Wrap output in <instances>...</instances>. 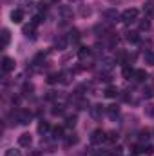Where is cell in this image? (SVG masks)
Masks as SVG:
<instances>
[{"instance_id":"4fadbf2b","label":"cell","mask_w":154,"mask_h":156,"mask_svg":"<svg viewBox=\"0 0 154 156\" xmlns=\"http://www.w3.org/2000/svg\"><path fill=\"white\" fill-rule=\"evenodd\" d=\"M0 37H2V49H5V47L9 45V42H11V33H9V29H5V27H4Z\"/></svg>"},{"instance_id":"7c38bea8","label":"cell","mask_w":154,"mask_h":156,"mask_svg":"<svg viewBox=\"0 0 154 156\" xmlns=\"http://www.w3.org/2000/svg\"><path fill=\"white\" fill-rule=\"evenodd\" d=\"M60 16H62V20H71L73 18V9L67 7V5H62L60 7Z\"/></svg>"},{"instance_id":"5bb4252c","label":"cell","mask_w":154,"mask_h":156,"mask_svg":"<svg viewBox=\"0 0 154 156\" xmlns=\"http://www.w3.org/2000/svg\"><path fill=\"white\" fill-rule=\"evenodd\" d=\"M67 42H69V38H65L64 35H60V37L56 38V42H54V47H56L58 51H62V49H65V45H67Z\"/></svg>"},{"instance_id":"603a6c76","label":"cell","mask_w":154,"mask_h":156,"mask_svg":"<svg viewBox=\"0 0 154 156\" xmlns=\"http://www.w3.org/2000/svg\"><path fill=\"white\" fill-rule=\"evenodd\" d=\"M76 144H78V136L75 134V133H73V134H69V136L65 138V145H67V147H71V145H76Z\"/></svg>"},{"instance_id":"277c9868","label":"cell","mask_w":154,"mask_h":156,"mask_svg":"<svg viewBox=\"0 0 154 156\" xmlns=\"http://www.w3.org/2000/svg\"><path fill=\"white\" fill-rule=\"evenodd\" d=\"M15 118H16V122H18L20 125H29L31 120H33V115H31L29 111H24V109H22V111L16 113V116Z\"/></svg>"},{"instance_id":"7402d4cb","label":"cell","mask_w":154,"mask_h":156,"mask_svg":"<svg viewBox=\"0 0 154 156\" xmlns=\"http://www.w3.org/2000/svg\"><path fill=\"white\" fill-rule=\"evenodd\" d=\"M125 38L129 40V42H132V44L140 42V37H138V33H136V31H129V33H125Z\"/></svg>"},{"instance_id":"5b68a950","label":"cell","mask_w":154,"mask_h":156,"mask_svg":"<svg viewBox=\"0 0 154 156\" xmlns=\"http://www.w3.org/2000/svg\"><path fill=\"white\" fill-rule=\"evenodd\" d=\"M15 66H16V62H15L13 58H9V56H4V58H2V71H4V75L15 71Z\"/></svg>"},{"instance_id":"f1b7e54d","label":"cell","mask_w":154,"mask_h":156,"mask_svg":"<svg viewBox=\"0 0 154 156\" xmlns=\"http://www.w3.org/2000/svg\"><path fill=\"white\" fill-rule=\"evenodd\" d=\"M78 40H80V31L78 29H73L69 33V42H78Z\"/></svg>"},{"instance_id":"836d02e7","label":"cell","mask_w":154,"mask_h":156,"mask_svg":"<svg viewBox=\"0 0 154 156\" xmlns=\"http://www.w3.org/2000/svg\"><path fill=\"white\" fill-rule=\"evenodd\" d=\"M31 4H33V0H20L22 9H24V7H26V9H27V7H31Z\"/></svg>"},{"instance_id":"3957f363","label":"cell","mask_w":154,"mask_h":156,"mask_svg":"<svg viewBox=\"0 0 154 156\" xmlns=\"http://www.w3.org/2000/svg\"><path fill=\"white\" fill-rule=\"evenodd\" d=\"M91 142H93V144H96V145H100V144L107 142V133H105V131H102V129L93 131V134H91Z\"/></svg>"},{"instance_id":"d6a6232c","label":"cell","mask_w":154,"mask_h":156,"mask_svg":"<svg viewBox=\"0 0 154 156\" xmlns=\"http://www.w3.org/2000/svg\"><path fill=\"white\" fill-rule=\"evenodd\" d=\"M107 140H109V142H114V140H118V133H114V131L107 133Z\"/></svg>"},{"instance_id":"2e32d148","label":"cell","mask_w":154,"mask_h":156,"mask_svg":"<svg viewBox=\"0 0 154 156\" xmlns=\"http://www.w3.org/2000/svg\"><path fill=\"white\" fill-rule=\"evenodd\" d=\"M47 83H58V82H62V73H51L49 76H47V80H45Z\"/></svg>"},{"instance_id":"1f68e13d","label":"cell","mask_w":154,"mask_h":156,"mask_svg":"<svg viewBox=\"0 0 154 156\" xmlns=\"http://www.w3.org/2000/svg\"><path fill=\"white\" fill-rule=\"evenodd\" d=\"M4 156H22V154H20V151H16V149H7Z\"/></svg>"},{"instance_id":"d4e9b609","label":"cell","mask_w":154,"mask_h":156,"mask_svg":"<svg viewBox=\"0 0 154 156\" xmlns=\"http://www.w3.org/2000/svg\"><path fill=\"white\" fill-rule=\"evenodd\" d=\"M143 11H145L147 15H154V0H147V4H145Z\"/></svg>"},{"instance_id":"e0dca14e","label":"cell","mask_w":154,"mask_h":156,"mask_svg":"<svg viewBox=\"0 0 154 156\" xmlns=\"http://www.w3.org/2000/svg\"><path fill=\"white\" fill-rule=\"evenodd\" d=\"M107 115H109V118H113V120L118 118L120 116V107L118 105H109L107 107Z\"/></svg>"},{"instance_id":"4316f807","label":"cell","mask_w":154,"mask_h":156,"mask_svg":"<svg viewBox=\"0 0 154 156\" xmlns=\"http://www.w3.org/2000/svg\"><path fill=\"white\" fill-rule=\"evenodd\" d=\"M140 29H142V31H149V29H151V20H149V18H143V20L140 22Z\"/></svg>"},{"instance_id":"e575fe53","label":"cell","mask_w":154,"mask_h":156,"mask_svg":"<svg viewBox=\"0 0 154 156\" xmlns=\"http://www.w3.org/2000/svg\"><path fill=\"white\" fill-rule=\"evenodd\" d=\"M145 113H147L149 116H154V105H147V107H145Z\"/></svg>"},{"instance_id":"d6986e66","label":"cell","mask_w":154,"mask_h":156,"mask_svg":"<svg viewBox=\"0 0 154 156\" xmlns=\"http://www.w3.org/2000/svg\"><path fill=\"white\" fill-rule=\"evenodd\" d=\"M49 129H51V125H49L47 122H44V120H42V122L38 123V133H40V134H44V136H47V133H49Z\"/></svg>"},{"instance_id":"52a82bcc","label":"cell","mask_w":154,"mask_h":156,"mask_svg":"<svg viewBox=\"0 0 154 156\" xmlns=\"http://www.w3.org/2000/svg\"><path fill=\"white\" fill-rule=\"evenodd\" d=\"M91 56H93V49H91V47H80V49H78V58H80L82 62L91 60Z\"/></svg>"},{"instance_id":"7a4b0ae2","label":"cell","mask_w":154,"mask_h":156,"mask_svg":"<svg viewBox=\"0 0 154 156\" xmlns=\"http://www.w3.org/2000/svg\"><path fill=\"white\" fill-rule=\"evenodd\" d=\"M102 15H103L105 22H107L109 26H111V24H114V22H118V20H121V15H120V13L116 11L114 7H111V9H105V11H103Z\"/></svg>"},{"instance_id":"ba28073f","label":"cell","mask_w":154,"mask_h":156,"mask_svg":"<svg viewBox=\"0 0 154 156\" xmlns=\"http://www.w3.org/2000/svg\"><path fill=\"white\" fill-rule=\"evenodd\" d=\"M113 66H114V62L113 60H109V58H103L102 62H100V73H111V69H113Z\"/></svg>"},{"instance_id":"6da1fadb","label":"cell","mask_w":154,"mask_h":156,"mask_svg":"<svg viewBox=\"0 0 154 156\" xmlns=\"http://www.w3.org/2000/svg\"><path fill=\"white\" fill-rule=\"evenodd\" d=\"M136 20H138V9L129 7V9H125V11L121 13V22H123V24H132V22H136Z\"/></svg>"},{"instance_id":"9c48e42d","label":"cell","mask_w":154,"mask_h":156,"mask_svg":"<svg viewBox=\"0 0 154 156\" xmlns=\"http://www.w3.org/2000/svg\"><path fill=\"white\" fill-rule=\"evenodd\" d=\"M11 20H13L15 24H20V22L24 20V9H22V7L13 9V11H11Z\"/></svg>"},{"instance_id":"30bf717a","label":"cell","mask_w":154,"mask_h":156,"mask_svg":"<svg viewBox=\"0 0 154 156\" xmlns=\"http://www.w3.org/2000/svg\"><path fill=\"white\" fill-rule=\"evenodd\" d=\"M18 144H20L22 147H29V145L33 144V136H31L29 133H24V134L18 136Z\"/></svg>"},{"instance_id":"f546056e","label":"cell","mask_w":154,"mask_h":156,"mask_svg":"<svg viewBox=\"0 0 154 156\" xmlns=\"http://www.w3.org/2000/svg\"><path fill=\"white\" fill-rule=\"evenodd\" d=\"M123 76H125V78L134 76V69H132L131 66H125V67H123Z\"/></svg>"},{"instance_id":"83f0119b","label":"cell","mask_w":154,"mask_h":156,"mask_svg":"<svg viewBox=\"0 0 154 156\" xmlns=\"http://www.w3.org/2000/svg\"><path fill=\"white\" fill-rule=\"evenodd\" d=\"M58 138H64L62 127H54V129H53V140H58Z\"/></svg>"},{"instance_id":"d590c367","label":"cell","mask_w":154,"mask_h":156,"mask_svg":"<svg viewBox=\"0 0 154 156\" xmlns=\"http://www.w3.org/2000/svg\"><path fill=\"white\" fill-rule=\"evenodd\" d=\"M71 2H78V0H71Z\"/></svg>"},{"instance_id":"8fae6325","label":"cell","mask_w":154,"mask_h":156,"mask_svg":"<svg viewBox=\"0 0 154 156\" xmlns=\"http://www.w3.org/2000/svg\"><path fill=\"white\" fill-rule=\"evenodd\" d=\"M134 93H136V91H131V89L125 91V94H123L125 102H129V104H138V102H140V96H136Z\"/></svg>"},{"instance_id":"cb8c5ba5","label":"cell","mask_w":154,"mask_h":156,"mask_svg":"<svg viewBox=\"0 0 154 156\" xmlns=\"http://www.w3.org/2000/svg\"><path fill=\"white\" fill-rule=\"evenodd\" d=\"M73 71H65V73H62V83H71L73 82Z\"/></svg>"},{"instance_id":"8d00e7d4","label":"cell","mask_w":154,"mask_h":156,"mask_svg":"<svg viewBox=\"0 0 154 156\" xmlns=\"http://www.w3.org/2000/svg\"><path fill=\"white\" fill-rule=\"evenodd\" d=\"M111 2H116V0H111Z\"/></svg>"},{"instance_id":"484cf974","label":"cell","mask_w":154,"mask_h":156,"mask_svg":"<svg viewBox=\"0 0 154 156\" xmlns=\"http://www.w3.org/2000/svg\"><path fill=\"white\" fill-rule=\"evenodd\" d=\"M78 13H80V16H91V13H93V9H91L89 5H82Z\"/></svg>"},{"instance_id":"4dcf8cb0","label":"cell","mask_w":154,"mask_h":156,"mask_svg":"<svg viewBox=\"0 0 154 156\" xmlns=\"http://www.w3.org/2000/svg\"><path fill=\"white\" fill-rule=\"evenodd\" d=\"M65 125H67V127H75V125H76V116H75V115H73V116H67L65 118Z\"/></svg>"},{"instance_id":"44dd1931","label":"cell","mask_w":154,"mask_h":156,"mask_svg":"<svg viewBox=\"0 0 154 156\" xmlns=\"http://www.w3.org/2000/svg\"><path fill=\"white\" fill-rule=\"evenodd\" d=\"M143 58H145V64H149V66H154V51H145L143 53Z\"/></svg>"},{"instance_id":"ac0fdd59","label":"cell","mask_w":154,"mask_h":156,"mask_svg":"<svg viewBox=\"0 0 154 156\" xmlns=\"http://www.w3.org/2000/svg\"><path fill=\"white\" fill-rule=\"evenodd\" d=\"M118 94H120V91H118V87H114V85H109L105 89V96L107 98H116Z\"/></svg>"},{"instance_id":"ffe728a7","label":"cell","mask_w":154,"mask_h":156,"mask_svg":"<svg viewBox=\"0 0 154 156\" xmlns=\"http://www.w3.org/2000/svg\"><path fill=\"white\" fill-rule=\"evenodd\" d=\"M134 80L136 82H145V78H147V73L143 71V69H138V71H134Z\"/></svg>"},{"instance_id":"9a60e30c","label":"cell","mask_w":154,"mask_h":156,"mask_svg":"<svg viewBox=\"0 0 154 156\" xmlns=\"http://www.w3.org/2000/svg\"><path fill=\"white\" fill-rule=\"evenodd\" d=\"M35 27H37V24H33V22H31L29 26H24V29H22V31H24V35H26L27 38H29V37H31V38H35Z\"/></svg>"},{"instance_id":"8992f818","label":"cell","mask_w":154,"mask_h":156,"mask_svg":"<svg viewBox=\"0 0 154 156\" xmlns=\"http://www.w3.org/2000/svg\"><path fill=\"white\" fill-rule=\"evenodd\" d=\"M89 111H91V116L94 118V120H100V118L107 113V109H103V105H102V104H96V105H93Z\"/></svg>"}]
</instances>
